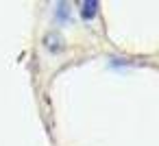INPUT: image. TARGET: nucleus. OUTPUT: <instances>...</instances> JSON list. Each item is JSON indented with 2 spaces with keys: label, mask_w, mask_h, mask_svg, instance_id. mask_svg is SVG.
I'll return each mask as SVG.
<instances>
[{
  "label": "nucleus",
  "mask_w": 159,
  "mask_h": 146,
  "mask_svg": "<svg viewBox=\"0 0 159 146\" xmlns=\"http://www.w3.org/2000/svg\"><path fill=\"white\" fill-rule=\"evenodd\" d=\"M44 44H46V48H48L50 52H61V50H63V37H61L57 31L48 33V35L44 37Z\"/></svg>",
  "instance_id": "nucleus-1"
},
{
  "label": "nucleus",
  "mask_w": 159,
  "mask_h": 146,
  "mask_svg": "<svg viewBox=\"0 0 159 146\" xmlns=\"http://www.w3.org/2000/svg\"><path fill=\"white\" fill-rule=\"evenodd\" d=\"M83 9H81V18L85 20V22H89V20H94L96 16H98V2H96V0H87V2H83L81 5Z\"/></svg>",
  "instance_id": "nucleus-2"
},
{
  "label": "nucleus",
  "mask_w": 159,
  "mask_h": 146,
  "mask_svg": "<svg viewBox=\"0 0 159 146\" xmlns=\"http://www.w3.org/2000/svg\"><path fill=\"white\" fill-rule=\"evenodd\" d=\"M55 18H57V22H66L70 18V5L68 2H59L57 11H55Z\"/></svg>",
  "instance_id": "nucleus-3"
}]
</instances>
